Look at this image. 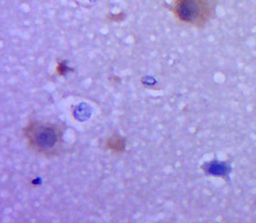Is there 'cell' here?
Wrapping results in <instances>:
<instances>
[{"label": "cell", "instance_id": "1", "mask_svg": "<svg viewBox=\"0 0 256 223\" xmlns=\"http://www.w3.org/2000/svg\"><path fill=\"white\" fill-rule=\"evenodd\" d=\"M23 135L28 147L37 155L54 158L62 153L64 131L60 124L30 120L23 129Z\"/></svg>", "mask_w": 256, "mask_h": 223}, {"label": "cell", "instance_id": "2", "mask_svg": "<svg viewBox=\"0 0 256 223\" xmlns=\"http://www.w3.org/2000/svg\"><path fill=\"white\" fill-rule=\"evenodd\" d=\"M216 6V0H173L170 10L176 20L201 27L214 16Z\"/></svg>", "mask_w": 256, "mask_h": 223}]
</instances>
